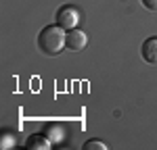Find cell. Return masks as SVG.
Segmentation results:
<instances>
[{
	"instance_id": "3957f363",
	"label": "cell",
	"mask_w": 157,
	"mask_h": 150,
	"mask_svg": "<svg viewBox=\"0 0 157 150\" xmlns=\"http://www.w3.org/2000/svg\"><path fill=\"white\" fill-rule=\"evenodd\" d=\"M88 44V36H86L82 29H69L67 36H65V48H69L71 52H80V50L86 48Z\"/></svg>"
},
{
	"instance_id": "ba28073f",
	"label": "cell",
	"mask_w": 157,
	"mask_h": 150,
	"mask_svg": "<svg viewBox=\"0 0 157 150\" xmlns=\"http://www.w3.org/2000/svg\"><path fill=\"white\" fill-rule=\"evenodd\" d=\"M140 2H143V6H145L147 11L157 12V0H140Z\"/></svg>"
},
{
	"instance_id": "6da1fadb",
	"label": "cell",
	"mask_w": 157,
	"mask_h": 150,
	"mask_svg": "<svg viewBox=\"0 0 157 150\" xmlns=\"http://www.w3.org/2000/svg\"><path fill=\"white\" fill-rule=\"evenodd\" d=\"M65 29H61L59 25H46L40 29L36 38L38 50L46 56H57L61 50L65 48Z\"/></svg>"
},
{
	"instance_id": "277c9868",
	"label": "cell",
	"mask_w": 157,
	"mask_h": 150,
	"mask_svg": "<svg viewBox=\"0 0 157 150\" xmlns=\"http://www.w3.org/2000/svg\"><path fill=\"white\" fill-rule=\"evenodd\" d=\"M140 56L147 65H157V38H147L140 46Z\"/></svg>"
},
{
	"instance_id": "8992f818",
	"label": "cell",
	"mask_w": 157,
	"mask_h": 150,
	"mask_svg": "<svg viewBox=\"0 0 157 150\" xmlns=\"http://www.w3.org/2000/svg\"><path fill=\"white\" fill-rule=\"evenodd\" d=\"M84 150H107V144L103 140H88L84 144Z\"/></svg>"
},
{
	"instance_id": "7a4b0ae2",
	"label": "cell",
	"mask_w": 157,
	"mask_h": 150,
	"mask_svg": "<svg viewBox=\"0 0 157 150\" xmlns=\"http://www.w3.org/2000/svg\"><path fill=\"white\" fill-rule=\"evenodd\" d=\"M80 23V12L78 9H73V6H61L59 11H57V25H59L61 29H65V31H69V29H75Z\"/></svg>"
},
{
	"instance_id": "5b68a950",
	"label": "cell",
	"mask_w": 157,
	"mask_h": 150,
	"mask_svg": "<svg viewBox=\"0 0 157 150\" xmlns=\"http://www.w3.org/2000/svg\"><path fill=\"white\" fill-rule=\"evenodd\" d=\"M25 148H27V150H50V148H52V144H50V140H48L46 136L34 134V136L27 138Z\"/></svg>"
},
{
	"instance_id": "52a82bcc",
	"label": "cell",
	"mask_w": 157,
	"mask_h": 150,
	"mask_svg": "<svg viewBox=\"0 0 157 150\" xmlns=\"http://www.w3.org/2000/svg\"><path fill=\"white\" fill-rule=\"evenodd\" d=\"M13 142H15V138L11 134H2V148H11Z\"/></svg>"
}]
</instances>
